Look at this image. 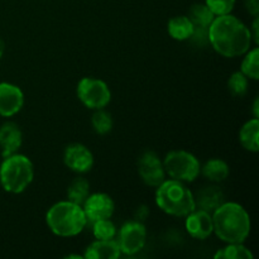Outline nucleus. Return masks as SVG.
I'll list each match as a JSON object with an SVG mask.
<instances>
[{"label":"nucleus","mask_w":259,"mask_h":259,"mask_svg":"<svg viewBox=\"0 0 259 259\" xmlns=\"http://www.w3.org/2000/svg\"><path fill=\"white\" fill-rule=\"evenodd\" d=\"M4 52H5V43L4 40L0 38V60H2V57L4 56Z\"/></svg>","instance_id":"473e14b6"},{"label":"nucleus","mask_w":259,"mask_h":259,"mask_svg":"<svg viewBox=\"0 0 259 259\" xmlns=\"http://www.w3.org/2000/svg\"><path fill=\"white\" fill-rule=\"evenodd\" d=\"M229 166L220 158L209 159L200 169V174L204 175L206 180L211 182H223L229 176Z\"/></svg>","instance_id":"a211bd4d"},{"label":"nucleus","mask_w":259,"mask_h":259,"mask_svg":"<svg viewBox=\"0 0 259 259\" xmlns=\"http://www.w3.org/2000/svg\"><path fill=\"white\" fill-rule=\"evenodd\" d=\"M240 72L247 76L250 80L257 81L259 78V50L254 47L253 50L245 53V57L242 62Z\"/></svg>","instance_id":"5701e85b"},{"label":"nucleus","mask_w":259,"mask_h":259,"mask_svg":"<svg viewBox=\"0 0 259 259\" xmlns=\"http://www.w3.org/2000/svg\"><path fill=\"white\" fill-rule=\"evenodd\" d=\"M228 89L232 93V95L237 96V98L244 96L248 91V77L243 75L240 71H237L229 77Z\"/></svg>","instance_id":"a878e982"},{"label":"nucleus","mask_w":259,"mask_h":259,"mask_svg":"<svg viewBox=\"0 0 259 259\" xmlns=\"http://www.w3.org/2000/svg\"><path fill=\"white\" fill-rule=\"evenodd\" d=\"M77 96L89 109H104L111 100L108 83L95 77H83L77 83Z\"/></svg>","instance_id":"0eeeda50"},{"label":"nucleus","mask_w":259,"mask_h":259,"mask_svg":"<svg viewBox=\"0 0 259 259\" xmlns=\"http://www.w3.org/2000/svg\"><path fill=\"white\" fill-rule=\"evenodd\" d=\"M210 46L223 57L234 58L245 55L252 45L250 30L232 14L215 17L209 27Z\"/></svg>","instance_id":"f257e3e1"},{"label":"nucleus","mask_w":259,"mask_h":259,"mask_svg":"<svg viewBox=\"0 0 259 259\" xmlns=\"http://www.w3.org/2000/svg\"><path fill=\"white\" fill-rule=\"evenodd\" d=\"M189 19L194 24V27L209 28L212 20L215 19V15L209 9L206 4H194L189 10Z\"/></svg>","instance_id":"412c9836"},{"label":"nucleus","mask_w":259,"mask_h":259,"mask_svg":"<svg viewBox=\"0 0 259 259\" xmlns=\"http://www.w3.org/2000/svg\"><path fill=\"white\" fill-rule=\"evenodd\" d=\"M121 252L116 240H99L91 243L85 249L83 258L86 259H116L120 257Z\"/></svg>","instance_id":"2eb2a0df"},{"label":"nucleus","mask_w":259,"mask_h":259,"mask_svg":"<svg viewBox=\"0 0 259 259\" xmlns=\"http://www.w3.org/2000/svg\"><path fill=\"white\" fill-rule=\"evenodd\" d=\"M185 222L187 233L192 238L199 240H205L214 233V225H212V215L210 212L201 209H195L190 212Z\"/></svg>","instance_id":"ddd939ff"},{"label":"nucleus","mask_w":259,"mask_h":259,"mask_svg":"<svg viewBox=\"0 0 259 259\" xmlns=\"http://www.w3.org/2000/svg\"><path fill=\"white\" fill-rule=\"evenodd\" d=\"M258 106H259V99L257 98L254 100V105H253V113H254V118H257L258 119V116H259V111H258Z\"/></svg>","instance_id":"2f4dec72"},{"label":"nucleus","mask_w":259,"mask_h":259,"mask_svg":"<svg viewBox=\"0 0 259 259\" xmlns=\"http://www.w3.org/2000/svg\"><path fill=\"white\" fill-rule=\"evenodd\" d=\"M90 195V184L85 177H76L70 182L67 187V197L68 201L75 202V204L82 206L83 202Z\"/></svg>","instance_id":"aec40b11"},{"label":"nucleus","mask_w":259,"mask_h":259,"mask_svg":"<svg viewBox=\"0 0 259 259\" xmlns=\"http://www.w3.org/2000/svg\"><path fill=\"white\" fill-rule=\"evenodd\" d=\"M214 233L224 243H244L250 233V217L237 202H224L212 212Z\"/></svg>","instance_id":"f03ea898"},{"label":"nucleus","mask_w":259,"mask_h":259,"mask_svg":"<svg viewBox=\"0 0 259 259\" xmlns=\"http://www.w3.org/2000/svg\"><path fill=\"white\" fill-rule=\"evenodd\" d=\"M147 215H148V210H147V207H144V206L139 207V209L137 210V219L136 220L142 222V220L146 219Z\"/></svg>","instance_id":"7c9ffc66"},{"label":"nucleus","mask_w":259,"mask_h":259,"mask_svg":"<svg viewBox=\"0 0 259 259\" xmlns=\"http://www.w3.org/2000/svg\"><path fill=\"white\" fill-rule=\"evenodd\" d=\"M239 141L243 148L257 153L259 151V120L253 118L242 126L239 132Z\"/></svg>","instance_id":"f3484780"},{"label":"nucleus","mask_w":259,"mask_h":259,"mask_svg":"<svg viewBox=\"0 0 259 259\" xmlns=\"http://www.w3.org/2000/svg\"><path fill=\"white\" fill-rule=\"evenodd\" d=\"M91 125H93L95 133L100 134V136L108 134L113 129V118H111V114L109 111L104 110V109H98L93 114Z\"/></svg>","instance_id":"b1692460"},{"label":"nucleus","mask_w":259,"mask_h":259,"mask_svg":"<svg viewBox=\"0 0 259 259\" xmlns=\"http://www.w3.org/2000/svg\"><path fill=\"white\" fill-rule=\"evenodd\" d=\"M215 259H253V254L243 243H228L223 249L218 250Z\"/></svg>","instance_id":"4be33fe9"},{"label":"nucleus","mask_w":259,"mask_h":259,"mask_svg":"<svg viewBox=\"0 0 259 259\" xmlns=\"http://www.w3.org/2000/svg\"><path fill=\"white\" fill-rule=\"evenodd\" d=\"M24 94L19 86L10 82H0V116L10 118L22 110Z\"/></svg>","instance_id":"f8f14e48"},{"label":"nucleus","mask_w":259,"mask_h":259,"mask_svg":"<svg viewBox=\"0 0 259 259\" xmlns=\"http://www.w3.org/2000/svg\"><path fill=\"white\" fill-rule=\"evenodd\" d=\"M138 174L149 187H158L166 180L163 162L153 151H146L138 158Z\"/></svg>","instance_id":"1a4fd4ad"},{"label":"nucleus","mask_w":259,"mask_h":259,"mask_svg":"<svg viewBox=\"0 0 259 259\" xmlns=\"http://www.w3.org/2000/svg\"><path fill=\"white\" fill-rule=\"evenodd\" d=\"M34 179L32 161L24 154L17 153L4 157L0 164V185L9 194H22Z\"/></svg>","instance_id":"39448f33"},{"label":"nucleus","mask_w":259,"mask_h":259,"mask_svg":"<svg viewBox=\"0 0 259 259\" xmlns=\"http://www.w3.org/2000/svg\"><path fill=\"white\" fill-rule=\"evenodd\" d=\"M156 204L167 215L185 218L196 209L194 194L177 180H164L156 187Z\"/></svg>","instance_id":"20e7f679"},{"label":"nucleus","mask_w":259,"mask_h":259,"mask_svg":"<svg viewBox=\"0 0 259 259\" xmlns=\"http://www.w3.org/2000/svg\"><path fill=\"white\" fill-rule=\"evenodd\" d=\"M63 163L76 174H86L94 166V156L90 149L81 143H71L63 151Z\"/></svg>","instance_id":"9d476101"},{"label":"nucleus","mask_w":259,"mask_h":259,"mask_svg":"<svg viewBox=\"0 0 259 259\" xmlns=\"http://www.w3.org/2000/svg\"><path fill=\"white\" fill-rule=\"evenodd\" d=\"M146 242L147 229L143 223L138 222V220L125 223L119 232L118 244L123 254H137L143 249Z\"/></svg>","instance_id":"6e6552de"},{"label":"nucleus","mask_w":259,"mask_h":259,"mask_svg":"<svg viewBox=\"0 0 259 259\" xmlns=\"http://www.w3.org/2000/svg\"><path fill=\"white\" fill-rule=\"evenodd\" d=\"M195 197V202H196V207L205 210V211L212 212L218 209L222 204L225 202V195L219 187L217 186H205L197 192Z\"/></svg>","instance_id":"dca6fc26"},{"label":"nucleus","mask_w":259,"mask_h":259,"mask_svg":"<svg viewBox=\"0 0 259 259\" xmlns=\"http://www.w3.org/2000/svg\"><path fill=\"white\" fill-rule=\"evenodd\" d=\"M88 222H96L101 219H110L115 210L114 200L104 192L90 194L82 205Z\"/></svg>","instance_id":"9b49d317"},{"label":"nucleus","mask_w":259,"mask_h":259,"mask_svg":"<svg viewBox=\"0 0 259 259\" xmlns=\"http://www.w3.org/2000/svg\"><path fill=\"white\" fill-rule=\"evenodd\" d=\"M194 24H192L191 20L186 15H177V17H174L172 19H169L168 25H167L169 35L174 39L180 40V42H182V40H189L192 32H194Z\"/></svg>","instance_id":"6ab92c4d"},{"label":"nucleus","mask_w":259,"mask_h":259,"mask_svg":"<svg viewBox=\"0 0 259 259\" xmlns=\"http://www.w3.org/2000/svg\"><path fill=\"white\" fill-rule=\"evenodd\" d=\"M244 4L248 13L253 17H257L259 14V0H244Z\"/></svg>","instance_id":"c85d7f7f"},{"label":"nucleus","mask_w":259,"mask_h":259,"mask_svg":"<svg viewBox=\"0 0 259 259\" xmlns=\"http://www.w3.org/2000/svg\"><path fill=\"white\" fill-rule=\"evenodd\" d=\"M163 168L166 175L172 180L190 184L199 177L201 164L192 153L184 149H177L167 153L163 161Z\"/></svg>","instance_id":"423d86ee"},{"label":"nucleus","mask_w":259,"mask_h":259,"mask_svg":"<svg viewBox=\"0 0 259 259\" xmlns=\"http://www.w3.org/2000/svg\"><path fill=\"white\" fill-rule=\"evenodd\" d=\"M258 25H259V19H258V15L254 17V20H253V24H252V30H250V35H252V40H254L255 45H258L259 42V33H258Z\"/></svg>","instance_id":"c756f323"},{"label":"nucleus","mask_w":259,"mask_h":259,"mask_svg":"<svg viewBox=\"0 0 259 259\" xmlns=\"http://www.w3.org/2000/svg\"><path fill=\"white\" fill-rule=\"evenodd\" d=\"M51 232L57 237L70 238L78 235L88 224L82 206L71 201H60L52 205L46 215Z\"/></svg>","instance_id":"7ed1b4c3"},{"label":"nucleus","mask_w":259,"mask_h":259,"mask_svg":"<svg viewBox=\"0 0 259 259\" xmlns=\"http://www.w3.org/2000/svg\"><path fill=\"white\" fill-rule=\"evenodd\" d=\"M195 46L197 47H205V46L210 45L209 42V28H200L195 27L194 32H192L191 37L189 38Z\"/></svg>","instance_id":"cd10ccee"},{"label":"nucleus","mask_w":259,"mask_h":259,"mask_svg":"<svg viewBox=\"0 0 259 259\" xmlns=\"http://www.w3.org/2000/svg\"><path fill=\"white\" fill-rule=\"evenodd\" d=\"M237 0H205V4L214 13L215 17L230 14L234 9Z\"/></svg>","instance_id":"bb28decb"},{"label":"nucleus","mask_w":259,"mask_h":259,"mask_svg":"<svg viewBox=\"0 0 259 259\" xmlns=\"http://www.w3.org/2000/svg\"><path fill=\"white\" fill-rule=\"evenodd\" d=\"M23 143V134L14 121H5L0 125V151L2 157L10 156L19 151Z\"/></svg>","instance_id":"4468645a"},{"label":"nucleus","mask_w":259,"mask_h":259,"mask_svg":"<svg viewBox=\"0 0 259 259\" xmlns=\"http://www.w3.org/2000/svg\"><path fill=\"white\" fill-rule=\"evenodd\" d=\"M94 237L99 240L114 239L116 235V228L110 219L96 220L93 223Z\"/></svg>","instance_id":"393cba45"}]
</instances>
